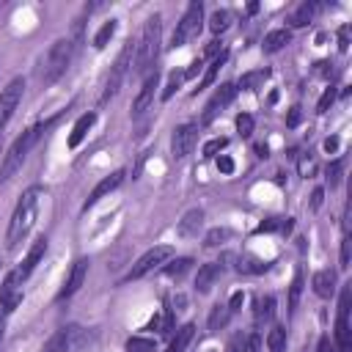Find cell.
<instances>
[{
  "instance_id": "7a4b0ae2",
  "label": "cell",
  "mask_w": 352,
  "mask_h": 352,
  "mask_svg": "<svg viewBox=\"0 0 352 352\" xmlns=\"http://www.w3.org/2000/svg\"><path fill=\"white\" fill-rule=\"evenodd\" d=\"M74 58V41L72 38H58L38 60V69H36V77L44 82V85H52L72 63Z\"/></svg>"
},
{
  "instance_id": "30bf717a",
  "label": "cell",
  "mask_w": 352,
  "mask_h": 352,
  "mask_svg": "<svg viewBox=\"0 0 352 352\" xmlns=\"http://www.w3.org/2000/svg\"><path fill=\"white\" fill-rule=\"evenodd\" d=\"M198 140V126L195 124H182L173 129V138H170V151H173V160H184L192 146Z\"/></svg>"
},
{
  "instance_id": "8992f818",
  "label": "cell",
  "mask_w": 352,
  "mask_h": 352,
  "mask_svg": "<svg viewBox=\"0 0 352 352\" xmlns=\"http://www.w3.org/2000/svg\"><path fill=\"white\" fill-rule=\"evenodd\" d=\"M170 256H173V248H170V245H157V248L146 250V253H143V256H140V258L132 264V270H129L126 280H138V278L148 275L151 270H157L160 264H165Z\"/></svg>"
},
{
  "instance_id": "f546056e",
  "label": "cell",
  "mask_w": 352,
  "mask_h": 352,
  "mask_svg": "<svg viewBox=\"0 0 352 352\" xmlns=\"http://www.w3.org/2000/svg\"><path fill=\"white\" fill-rule=\"evenodd\" d=\"M228 25H231V14H228V11H214L212 19H209V30H212L214 36H220L223 30H228Z\"/></svg>"
},
{
  "instance_id": "f1b7e54d",
  "label": "cell",
  "mask_w": 352,
  "mask_h": 352,
  "mask_svg": "<svg viewBox=\"0 0 352 352\" xmlns=\"http://www.w3.org/2000/svg\"><path fill=\"white\" fill-rule=\"evenodd\" d=\"M226 60H228V52L223 50V52L209 63V69H206V74H204V80H201V88H209V85H212V80L217 77V72H220V66H223Z\"/></svg>"
},
{
  "instance_id": "2e32d148",
  "label": "cell",
  "mask_w": 352,
  "mask_h": 352,
  "mask_svg": "<svg viewBox=\"0 0 352 352\" xmlns=\"http://www.w3.org/2000/svg\"><path fill=\"white\" fill-rule=\"evenodd\" d=\"M44 250H47V236H38V239L33 242V248L28 250L25 261H22V264H19L16 270H14L19 280H25V278H28V275H30V272L36 270V264H38V261H41V256H44Z\"/></svg>"
},
{
  "instance_id": "44dd1931",
  "label": "cell",
  "mask_w": 352,
  "mask_h": 352,
  "mask_svg": "<svg viewBox=\"0 0 352 352\" xmlns=\"http://www.w3.org/2000/svg\"><path fill=\"white\" fill-rule=\"evenodd\" d=\"M201 223H204V212L201 209H190L184 217H182V223H179V236H195L198 234V228H201Z\"/></svg>"
},
{
  "instance_id": "7dc6e473",
  "label": "cell",
  "mask_w": 352,
  "mask_h": 352,
  "mask_svg": "<svg viewBox=\"0 0 352 352\" xmlns=\"http://www.w3.org/2000/svg\"><path fill=\"white\" fill-rule=\"evenodd\" d=\"M286 124H289V126H297V124H300V107H292V110H289Z\"/></svg>"
},
{
  "instance_id": "8d00e7d4",
  "label": "cell",
  "mask_w": 352,
  "mask_h": 352,
  "mask_svg": "<svg viewBox=\"0 0 352 352\" xmlns=\"http://www.w3.org/2000/svg\"><path fill=\"white\" fill-rule=\"evenodd\" d=\"M341 168H344V162H341V160H333V162L327 165L324 176H327V184H330V187H336V184L341 182Z\"/></svg>"
},
{
  "instance_id": "ba28073f",
  "label": "cell",
  "mask_w": 352,
  "mask_h": 352,
  "mask_svg": "<svg viewBox=\"0 0 352 352\" xmlns=\"http://www.w3.org/2000/svg\"><path fill=\"white\" fill-rule=\"evenodd\" d=\"M22 94H25V80H22V77H14V80L0 91V135H3L6 124L11 121L14 110L19 107Z\"/></svg>"
},
{
  "instance_id": "d6a6232c",
  "label": "cell",
  "mask_w": 352,
  "mask_h": 352,
  "mask_svg": "<svg viewBox=\"0 0 352 352\" xmlns=\"http://www.w3.org/2000/svg\"><path fill=\"white\" fill-rule=\"evenodd\" d=\"M300 292H302V275L297 272L294 280H292V286H289V314H294V308L300 302Z\"/></svg>"
},
{
  "instance_id": "7c38bea8",
  "label": "cell",
  "mask_w": 352,
  "mask_h": 352,
  "mask_svg": "<svg viewBox=\"0 0 352 352\" xmlns=\"http://www.w3.org/2000/svg\"><path fill=\"white\" fill-rule=\"evenodd\" d=\"M22 302V280L16 278V272H8L0 283V308L8 314Z\"/></svg>"
},
{
  "instance_id": "e575fe53",
  "label": "cell",
  "mask_w": 352,
  "mask_h": 352,
  "mask_svg": "<svg viewBox=\"0 0 352 352\" xmlns=\"http://www.w3.org/2000/svg\"><path fill=\"white\" fill-rule=\"evenodd\" d=\"M231 236V231L228 228H212L209 234H206V239H204V245L206 248H214V245H220V242H226Z\"/></svg>"
},
{
  "instance_id": "277c9868",
  "label": "cell",
  "mask_w": 352,
  "mask_h": 352,
  "mask_svg": "<svg viewBox=\"0 0 352 352\" xmlns=\"http://www.w3.org/2000/svg\"><path fill=\"white\" fill-rule=\"evenodd\" d=\"M160 38H162V19H160V14H154V16L143 25V33H140L138 58H135V72H138V74L148 72V69L157 63V55H160Z\"/></svg>"
},
{
  "instance_id": "5b68a950",
  "label": "cell",
  "mask_w": 352,
  "mask_h": 352,
  "mask_svg": "<svg viewBox=\"0 0 352 352\" xmlns=\"http://www.w3.org/2000/svg\"><path fill=\"white\" fill-rule=\"evenodd\" d=\"M201 22H204V3H201V0H192V3L187 6L184 16L179 19V25H176V30H173V36H170V44H173V47H184V44L201 30Z\"/></svg>"
},
{
  "instance_id": "1f68e13d",
  "label": "cell",
  "mask_w": 352,
  "mask_h": 352,
  "mask_svg": "<svg viewBox=\"0 0 352 352\" xmlns=\"http://www.w3.org/2000/svg\"><path fill=\"white\" fill-rule=\"evenodd\" d=\"M126 352H157V346H154L151 338H140V336H135V338L126 341Z\"/></svg>"
},
{
  "instance_id": "681fc988",
  "label": "cell",
  "mask_w": 352,
  "mask_h": 352,
  "mask_svg": "<svg viewBox=\"0 0 352 352\" xmlns=\"http://www.w3.org/2000/svg\"><path fill=\"white\" fill-rule=\"evenodd\" d=\"M324 148H327V151H336V148H338V138H327V140H324Z\"/></svg>"
},
{
  "instance_id": "f907efd6",
  "label": "cell",
  "mask_w": 352,
  "mask_h": 352,
  "mask_svg": "<svg viewBox=\"0 0 352 352\" xmlns=\"http://www.w3.org/2000/svg\"><path fill=\"white\" fill-rule=\"evenodd\" d=\"M319 352H333V346H330V338H327V336L319 341Z\"/></svg>"
},
{
  "instance_id": "b9f144b4",
  "label": "cell",
  "mask_w": 352,
  "mask_h": 352,
  "mask_svg": "<svg viewBox=\"0 0 352 352\" xmlns=\"http://www.w3.org/2000/svg\"><path fill=\"white\" fill-rule=\"evenodd\" d=\"M217 170H220V173H231V170H234V160H231V157H226V154H223V157H217Z\"/></svg>"
},
{
  "instance_id": "ac0fdd59",
  "label": "cell",
  "mask_w": 352,
  "mask_h": 352,
  "mask_svg": "<svg viewBox=\"0 0 352 352\" xmlns=\"http://www.w3.org/2000/svg\"><path fill=\"white\" fill-rule=\"evenodd\" d=\"M311 286H314V292H316L322 300L333 297V294H336V272H333V270H319V272H314Z\"/></svg>"
},
{
  "instance_id": "4dcf8cb0",
  "label": "cell",
  "mask_w": 352,
  "mask_h": 352,
  "mask_svg": "<svg viewBox=\"0 0 352 352\" xmlns=\"http://www.w3.org/2000/svg\"><path fill=\"white\" fill-rule=\"evenodd\" d=\"M116 25H118V22H116V19H110V22H104V25L99 28V33L94 36V47H96V50H102V47H104V44L113 38V33H116Z\"/></svg>"
},
{
  "instance_id": "f6af8a7d",
  "label": "cell",
  "mask_w": 352,
  "mask_h": 352,
  "mask_svg": "<svg viewBox=\"0 0 352 352\" xmlns=\"http://www.w3.org/2000/svg\"><path fill=\"white\" fill-rule=\"evenodd\" d=\"M322 198H324V190L316 187V190L311 192V209H319V206H322Z\"/></svg>"
},
{
  "instance_id": "816d5d0a",
  "label": "cell",
  "mask_w": 352,
  "mask_h": 352,
  "mask_svg": "<svg viewBox=\"0 0 352 352\" xmlns=\"http://www.w3.org/2000/svg\"><path fill=\"white\" fill-rule=\"evenodd\" d=\"M3 324H6V311L0 308V344H3Z\"/></svg>"
},
{
  "instance_id": "6da1fadb",
  "label": "cell",
  "mask_w": 352,
  "mask_h": 352,
  "mask_svg": "<svg viewBox=\"0 0 352 352\" xmlns=\"http://www.w3.org/2000/svg\"><path fill=\"white\" fill-rule=\"evenodd\" d=\"M41 187H30L22 192V198L16 201L14 206V214H11V223H8V234H6V242H8V250H16L19 242H25V236L30 234L33 223H36V214H38V204H41Z\"/></svg>"
},
{
  "instance_id": "5bb4252c",
  "label": "cell",
  "mask_w": 352,
  "mask_h": 352,
  "mask_svg": "<svg viewBox=\"0 0 352 352\" xmlns=\"http://www.w3.org/2000/svg\"><path fill=\"white\" fill-rule=\"evenodd\" d=\"M124 176H126L124 170H113L110 176H104V179H102V182H99V184L91 190V195H88V201H85V206H82V209H91L96 201H102L104 195H110V192H113V190H116V187L124 182Z\"/></svg>"
},
{
  "instance_id": "9a60e30c",
  "label": "cell",
  "mask_w": 352,
  "mask_h": 352,
  "mask_svg": "<svg viewBox=\"0 0 352 352\" xmlns=\"http://www.w3.org/2000/svg\"><path fill=\"white\" fill-rule=\"evenodd\" d=\"M85 275H88V258H77V261H74V267H72V272H69V278H66V283H63V289L58 292V300L72 297V294L82 286Z\"/></svg>"
},
{
  "instance_id": "83f0119b",
  "label": "cell",
  "mask_w": 352,
  "mask_h": 352,
  "mask_svg": "<svg viewBox=\"0 0 352 352\" xmlns=\"http://www.w3.org/2000/svg\"><path fill=\"white\" fill-rule=\"evenodd\" d=\"M264 80H267V69H258V72H248V74H242L239 85H242L245 91H258V88L264 85Z\"/></svg>"
},
{
  "instance_id": "d4e9b609",
  "label": "cell",
  "mask_w": 352,
  "mask_h": 352,
  "mask_svg": "<svg viewBox=\"0 0 352 352\" xmlns=\"http://www.w3.org/2000/svg\"><path fill=\"white\" fill-rule=\"evenodd\" d=\"M228 319H231V311H228V305L217 302V305L212 308V314H209V330L214 333V330L226 327V324H228Z\"/></svg>"
},
{
  "instance_id": "4fadbf2b",
  "label": "cell",
  "mask_w": 352,
  "mask_h": 352,
  "mask_svg": "<svg viewBox=\"0 0 352 352\" xmlns=\"http://www.w3.org/2000/svg\"><path fill=\"white\" fill-rule=\"evenodd\" d=\"M157 69L146 77V82H143V88L138 91V96H135V102H132V116H143L148 107H151V102H154V88H157Z\"/></svg>"
},
{
  "instance_id": "836d02e7",
  "label": "cell",
  "mask_w": 352,
  "mask_h": 352,
  "mask_svg": "<svg viewBox=\"0 0 352 352\" xmlns=\"http://www.w3.org/2000/svg\"><path fill=\"white\" fill-rule=\"evenodd\" d=\"M190 264H192V258H176V261H170V264L165 267V272H168L170 278H182V275L190 270Z\"/></svg>"
},
{
  "instance_id": "d6986e66",
  "label": "cell",
  "mask_w": 352,
  "mask_h": 352,
  "mask_svg": "<svg viewBox=\"0 0 352 352\" xmlns=\"http://www.w3.org/2000/svg\"><path fill=\"white\" fill-rule=\"evenodd\" d=\"M94 121H96V113H82V116L74 121V126H72V132H69V148H77V146L82 143V138L88 135V129L94 126Z\"/></svg>"
},
{
  "instance_id": "9c48e42d",
  "label": "cell",
  "mask_w": 352,
  "mask_h": 352,
  "mask_svg": "<svg viewBox=\"0 0 352 352\" xmlns=\"http://www.w3.org/2000/svg\"><path fill=\"white\" fill-rule=\"evenodd\" d=\"M349 297L352 289L344 286L341 300H338V319H336V344L338 352H352V333H349Z\"/></svg>"
},
{
  "instance_id": "ab89813d",
  "label": "cell",
  "mask_w": 352,
  "mask_h": 352,
  "mask_svg": "<svg viewBox=\"0 0 352 352\" xmlns=\"http://www.w3.org/2000/svg\"><path fill=\"white\" fill-rule=\"evenodd\" d=\"M336 102V88H327L324 94H322V99H319V104H316V113H327V107Z\"/></svg>"
},
{
  "instance_id": "603a6c76",
  "label": "cell",
  "mask_w": 352,
  "mask_h": 352,
  "mask_svg": "<svg viewBox=\"0 0 352 352\" xmlns=\"http://www.w3.org/2000/svg\"><path fill=\"white\" fill-rule=\"evenodd\" d=\"M72 327H63V330H58L50 341H47V346H44V352H66L69 349V344H72Z\"/></svg>"
},
{
  "instance_id": "4316f807",
  "label": "cell",
  "mask_w": 352,
  "mask_h": 352,
  "mask_svg": "<svg viewBox=\"0 0 352 352\" xmlns=\"http://www.w3.org/2000/svg\"><path fill=\"white\" fill-rule=\"evenodd\" d=\"M267 346H270V352H286V330L280 324H275L267 333Z\"/></svg>"
},
{
  "instance_id": "ffe728a7",
  "label": "cell",
  "mask_w": 352,
  "mask_h": 352,
  "mask_svg": "<svg viewBox=\"0 0 352 352\" xmlns=\"http://www.w3.org/2000/svg\"><path fill=\"white\" fill-rule=\"evenodd\" d=\"M316 11H319V3H314V0H305V3H300L294 11H292V16H289V25L292 28H305L314 16H316Z\"/></svg>"
},
{
  "instance_id": "60d3db41",
  "label": "cell",
  "mask_w": 352,
  "mask_h": 352,
  "mask_svg": "<svg viewBox=\"0 0 352 352\" xmlns=\"http://www.w3.org/2000/svg\"><path fill=\"white\" fill-rule=\"evenodd\" d=\"M226 143H228L226 138H214V140H209V143L204 146V154H206V157H214L217 151H223V148H226Z\"/></svg>"
},
{
  "instance_id": "52a82bcc",
  "label": "cell",
  "mask_w": 352,
  "mask_h": 352,
  "mask_svg": "<svg viewBox=\"0 0 352 352\" xmlns=\"http://www.w3.org/2000/svg\"><path fill=\"white\" fill-rule=\"evenodd\" d=\"M132 50H135V44H132V41H126V44H124V50L118 52V58H116V63H113V69H110V74H107L102 102H107V99H110V96H113V94L121 88L124 74H126V69L132 66Z\"/></svg>"
},
{
  "instance_id": "8fae6325",
  "label": "cell",
  "mask_w": 352,
  "mask_h": 352,
  "mask_svg": "<svg viewBox=\"0 0 352 352\" xmlns=\"http://www.w3.org/2000/svg\"><path fill=\"white\" fill-rule=\"evenodd\" d=\"M234 96H236V85H234V82H223V85L214 91V96L206 102L204 116H201V124H212V121L220 116V110H223Z\"/></svg>"
},
{
  "instance_id": "d590c367",
  "label": "cell",
  "mask_w": 352,
  "mask_h": 352,
  "mask_svg": "<svg viewBox=\"0 0 352 352\" xmlns=\"http://www.w3.org/2000/svg\"><path fill=\"white\" fill-rule=\"evenodd\" d=\"M236 132H239L242 138H250V135H253V116L239 113V116H236Z\"/></svg>"
},
{
  "instance_id": "c3c4849f",
  "label": "cell",
  "mask_w": 352,
  "mask_h": 352,
  "mask_svg": "<svg viewBox=\"0 0 352 352\" xmlns=\"http://www.w3.org/2000/svg\"><path fill=\"white\" fill-rule=\"evenodd\" d=\"M217 50H220V41L214 38V41H209V44H206V50H204V55H217Z\"/></svg>"
},
{
  "instance_id": "ee69618b",
  "label": "cell",
  "mask_w": 352,
  "mask_h": 352,
  "mask_svg": "<svg viewBox=\"0 0 352 352\" xmlns=\"http://www.w3.org/2000/svg\"><path fill=\"white\" fill-rule=\"evenodd\" d=\"M338 47H341V50L349 47V25H344V28L338 30Z\"/></svg>"
},
{
  "instance_id": "e0dca14e",
  "label": "cell",
  "mask_w": 352,
  "mask_h": 352,
  "mask_svg": "<svg viewBox=\"0 0 352 352\" xmlns=\"http://www.w3.org/2000/svg\"><path fill=\"white\" fill-rule=\"evenodd\" d=\"M220 275H223V264H220V261L204 264V267L198 270V275H195V289H198V292H209Z\"/></svg>"
},
{
  "instance_id": "3957f363",
  "label": "cell",
  "mask_w": 352,
  "mask_h": 352,
  "mask_svg": "<svg viewBox=\"0 0 352 352\" xmlns=\"http://www.w3.org/2000/svg\"><path fill=\"white\" fill-rule=\"evenodd\" d=\"M52 124H55V118H52V121H47L44 126H30V129H25V132L11 143V148L6 151L3 165H0V182H8V179L22 168V162H25V157L30 154L33 143L38 140V135H41L47 126H52Z\"/></svg>"
},
{
  "instance_id": "bcb514c9",
  "label": "cell",
  "mask_w": 352,
  "mask_h": 352,
  "mask_svg": "<svg viewBox=\"0 0 352 352\" xmlns=\"http://www.w3.org/2000/svg\"><path fill=\"white\" fill-rule=\"evenodd\" d=\"M341 267H344V270L349 267V239L341 242Z\"/></svg>"
},
{
  "instance_id": "484cf974",
  "label": "cell",
  "mask_w": 352,
  "mask_h": 352,
  "mask_svg": "<svg viewBox=\"0 0 352 352\" xmlns=\"http://www.w3.org/2000/svg\"><path fill=\"white\" fill-rule=\"evenodd\" d=\"M272 314H275V300H272V297H261V300L256 302V324H258V327L267 324V322L272 319Z\"/></svg>"
},
{
  "instance_id": "cb8c5ba5",
  "label": "cell",
  "mask_w": 352,
  "mask_h": 352,
  "mask_svg": "<svg viewBox=\"0 0 352 352\" xmlns=\"http://www.w3.org/2000/svg\"><path fill=\"white\" fill-rule=\"evenodd\" d=\"M192 330H195L192 324L179 327V330H176V336L170 338V344H168V349H165V352H184V349H187V344L192 341Z\"/></svg>"
},
{
  "instance_id": "74e56055",
  "label": "cell",
  "mask_w": 352,
  "mask_h": 352,
  "mask_svg": "<svg viewBox=\"0 0 352 352\" xmlns=\"http://www.w3.org/2000/svg\"><path fill=\"white\" fill-rule=\"evenodd\" d=\"M182 80H184V74H179V72H173L170 77H168V85L162 88V99H170L176 91H179V85H182Z\"/></svg>"
},
{
  "instance_id": "7402d4cb",
  "label": "cell",
  "mask_w": 352,
  "mask_h": 352,
  "mask_svg": "<svg viewBox=\"0 0 352 352\" xmlns=\"http://www.w3.org/2000/svg\"><path fill=\"white\" fill-rule=\"evenodd\" d=\"M292 41V33L286 30V28H278V30H270L267 36H264V52H278V50H283L286 44Z\"/></svg>"
},
{
  "instance_id": "f35d334b",
  "label": "cell",
  "mask_w": 352,
  "mask_h": 352,
  "mask_svg": "<svg viewBox=\"0 0 352 352\" xmlns=\"http://www.w3.org/2000/svg\"><path fill=\"white\" fill-rule=\"evenodd\" d=\"M239 270L242 272H261V270H267V264L264 261H258V258H239Z\"/></svg>"
},
{
  "instance_id": "7bdbcfd3",
  "label": "cell",
  "mask_w": 352,
  "mask_h": 352,
  "mask_svg": "<svg viewBox=\"0 0 352 352\" xmlns=\"http://www.w3.org/2000/svg\"><path fill=\"white\" fill-rule=\"evenodd\" d=\"M242 300H245V294H242V292H234V294H231V300H228V311H231V314H234V311H239Z\"/></svg>"
}]
</instances>
